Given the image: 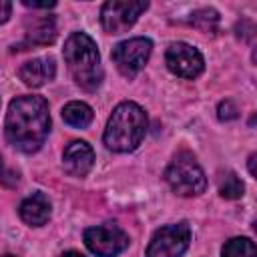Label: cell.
Listing matches in <instances>:
<instances>
[{"mask_svg": "<svg viewBox=\"0 0 257 257\" xmlns=\"http://www.w3.org/2000/svg\"><path fill=\"white\" fill-rule=\"evenodd\" d=\"M84 245L98 257H116L128 247V235L112 223L96 225L84 231Z\"/></svg>", "mask_w": 257, "mask_h": 257, "instance_id": "obj_8", "label": "cell"}, {"mask_svg": "<svg viewBox=\"0 0 257 257\" xmlns=\"http://www.w3.org/2000/svg\"><path fill=\"white\" fill-rule=\"evenodd\" d=\"M56 38L52 16H28L24 22V42L28 46H46Z\"/></svg>", "mask_w": 257, "mask_h": 257, "instance_id": "obj_12", "label": "cell"}, {"mask_svg": "<svg viewBox=\"0 0 257 257\" xmlns=\"http://www.w3.org/2000/svg\"><path fill=\"white\" fill-rule=\"evenodd\" d=\"M243 181L233 173V171H227L221 179H219V195L223 197V199H229V201H233V199H239V197H243Z\"/></svg>", "mask_w": 257, "mask_h": 257, "instance_id": "obj_17", "label": "cell"}, {"mask_svg": "<svg viewBox=\"0 0 257 257\" xmlns=\"http://www.w3.org/2000/svg\"><path fill=\"white\" fill-rule=\"evenodd\" d=\"M221 257H257V245L247 237H233L223 245Z\"/></svg>", "mask_w": 257, "mask_h": 257, "instance_id": "obj_15", "label": "cell"}, {"mask_svg": "<svg viewBox=\"0 0 257 257\" xmlns=\"http://www.w3.org/2000/svg\"><path fill=\"white\" fill-rule=\"evenodd\" d=\"M191 26L205 34H217L219 30V12L213 8H201L191 14Z\"/></svg>", "mask_w": 257, "mask_h": 257, "instance_id": "obj_16", "label": "cell"}, {"mask_svg": "<svg viewBox=\"0 0 257 257\" xmlns=\"http://www.w3.org/2000/svg\"><path fill=\"white\" fill-rule=\"evenodd\" d=\"M151 52H153V42L145 36H137V38H128V40L118 42L112 48L110 58L122 76L135 78L145 68V64L149 62Z\"/></svg>", "mask_w": 257, "mask_h": 257, "instance_id": "obj_6", "label": "cell"}, {"mask_svg": "<svg viewBox=\"0 0 257 257\" xmlns=\"http://www.w3.org/2000/svg\"><path fill=\"white\" fill-rule=\"evenodd\" d=\"M54 74H56V64H54V58H50V56L32 58V60L24 62L18 70L20 80L26 86H34V88L50 82L54 78Z\"/></svg>", "mask_w": 257, "mask_h": 257, "instance_id": "obj_11", "label": "cell"}, {"mask_svg": "<svg viewBox=\"0 0 257 257\" xmlns=\"http://www.w3.org/2000/svg\"><path fill=\"white\" fill-rule=\"evenodd\" d=\"M251 58H253V62H255V64H257V48H255V50H253V56H251Z\"/></svg>", "mask_w": 257, "mask_h": 257, "instance_id": "obj_23", "label": "cell"}, {"mask_svg": "<svg viewBox=\"0 0 257 257\" xmlns=\"http://www.w3.org/2000/svg\"><path fill=\"white\" fill-rule=\"evenodd\" d=\"M147 8V0H108L100 8V24L108 34L126 32Z\"/></svg>", "mask_w": 257, "mask_h": 257, "instance_id": "obj_5", "label": "cell"}, {"mask_svg": "<svg viewBox=\"0 0 257 257\" xmlns=\"http://www.w3.org/2000/svg\"><path fill=\"white\" fill-rule=\"evenodd\" d=\"M60 257H84V255L78 253V251H66V253H62Z\"/></svg>", "mask_w": 257, "mask_h": 257, "instance_id": "obj_22", "label": "cell"}, {"mask_svg": "<svg viewBox=\"0 0 257 257\" xmlns=\"http://www.w3.org/2000/svg\"><path fill=\"white\" fill-rule=\"evenodd\" d=\"M64 62L74 78V82L86 90L94 92L102 82V66L96 42L86 32H72L62 48Z\"/></svg>", "mask_w": 257, "mask_h": 257, "instance_id": "obj_2", "label": "cell"}, {"mask_svg": "<svg viewBox=\"0 0 257 257\" xmlns=\"http://www.w3.org/2000/svg\"><path fill=\"white\" fill-rule=\"evenodd\" d=\"M20 219L30 227H42L50 219V201L44 193H32L18 207Z\"/></svg>", "mask_w": 257, "mask_h": 257, "instance_id": "obj_13", "label": "cell"}, {"mask_svg": "<svg viewBox=\"0 0 257 257\" xmlns=\"http://www.w3.org/2000/svg\"><path fill=\"white\" fill-rule=\"evenodd\" d=\"M189 243H191V229L185 221L167 225L155 231L147 247V257H181L187 251Z\"/></svg>", "mask_w": 257, "mask_h": 257, "instance_id": "obj_7", "label": "cell"}, {"mask_svg": "<svg viewBox=\"0 0 257 257\" xmlns=\"http://www.w3.org/2000/svg\"><path fill=\"white\" fill-rule=\"evenodd\" d=\"M4 257H12V255H4Z\"/></svg>", "mask_w": 257, "mask_h": 257, "instance_id": "obj_25", "label": "cell"}, {"mask_svg": "<svg viewBox=\"0 0 257 257\" xmlns=\"http://www.w3.org/2000/svg\"><path fill=\"white\" fill-rule=\"evenodd\" d=\"M165 62L167 68L181 78H197L205 68L203 54L187 42H173L165 52Z\"/></svg>", "mask_w": 257, "mask_h": 257, "instance_id": "obj_9", "label": "cell"}, {"mask_svg": "<svg viewBox=\"0 0 257 257\" xmlns=\"http://www.w3.org/2000/svg\"><path fill=\"white\" fill-rule=\"evenodd\" d=\"M253 229H255V233H257V221H255V223H253Z\"/></svg>", "mask_w": 257, "mask_h": 257, "instance_id": "obj_24", "label": "cell"}, {"mask_svg": "<svg viewBox=\"0 0 257 257\" xmlns=\"http://www.w3.org/2000/svg\"><path fill=\"white\" fill-rule=\"evenodd\" d=\"M219 118L221 120H233V118H237V106L231 102V100H223L221 104H219Z\"/></svg>", "mask_w": 257, "mask_h": 257, "instance_id": "obj_18", "label": "cell"}, {"mask_svg": "<svg viewBox=\"0 0 257 257\" xmlns=\"http://www.w3.org/2000/svg\"><path fill=\"white\" fill-rule=\"evenodd\" d=\"M92 165L94 153L84 141H72L62 153V167L70 177H86Z\"/></svg>", "mask_w": 257, "mask_h": 257, "instance_id": "obj_10", "label": "cell"}, {"mask_svg": "<svg viewBox=\"0 0 257 257\" xmlns=\"http://www.w3.org/2000/svg\"><path fill=\"white\" fill-rule=\"evenodd\" d=\"M165 179L169 187L181 197H197L207 187L205 173L195 155H191L189 151H181L173 157L165 171Z\"/></svg>", "mask_w": 257, "mask_h": 257, "instance_id": "obj_4", "label": "cell"}, {"mask_svg": "<svg viewBox=\"0 0 257 257\" xmlns=\"http://www.w3.org/2000/svg\"><path fill=\"white\" fill-rule=\"evenodd\" d=\"M247 169H249V173L257 179V153L249 157V161H247Z\"/></svg>", "mask_w": 257, "mask_h": 257, "instance_id": "obj_20", "label": "cell"}, {"mask_svg": "<svg viewBox=\"0 0 257 257\" xmlns=\"http://www.w3.org/2000/svg\"><path fill=\"white\" fill-rule=\"evenodd\" d=\"M4 133L14 149L22 153H36L50 133L48 102L38 94L16 96L8 104Z\"/></svg>", "mask_w": 257, "mask_h": 257, "instance_id": "obj_1", "label": "cell"}, {"mask_svg": "<svg viewBox=\"0 0 257 257\" xmlns=\"http://www.w3.org/2000/svg\"><path fill=\"white\" fill-rule=\"evenodd\" d=\"M147 133V114L137 102H120L114 106L104 128V145L114 153L135 151Z\"/></svg>", "mask_w": 257, "mask_h": 257, "instance_id": "obj_3", "label": "cell"}, {"mask_svg": "<svg viewBox=\"0 0 257 257\" xmlns=\"http://www.w3.org/2000/svg\"><path fill=\"white\" fill-rule=\"evenodd\" d=\"M10 18V2H2V18L0 22H6Z\"/></svg>", "mask_w": 257, "mask_h": 257, "instance_id": "obj_21", "label": "cell"}, {"mask_svg": "<svg viewBox=\"0 0 257 257\" xmlns=\"http://www.w3.org/2000/svg\"><path fill=\"white\" fill-rule=\"evenodd\" d=\"M22 4H24V6H28V8H36V10H48V8H52L56 2H54V0H50V2H34V0H22Z\"/></svg>", "mask_w": 257, "mask_h": 257, "instance_id": "obj_19", "label": "cell"}, {"mask_svg": "<svg viewBox=\"0 0 257 257\" xmlns=\"http://www.w3.org/2000/svg\"><path fill=\"white\" fill-rule=\"evenodd\" d=\"M62 118L66 124L74 128H86L92 122V108L86 102L72 100L62 108Z\"/></svg>", "mask_w": 257, "mask_h": 257, "instance_id": "obj_14", "label": "cell"}]
</instances>
